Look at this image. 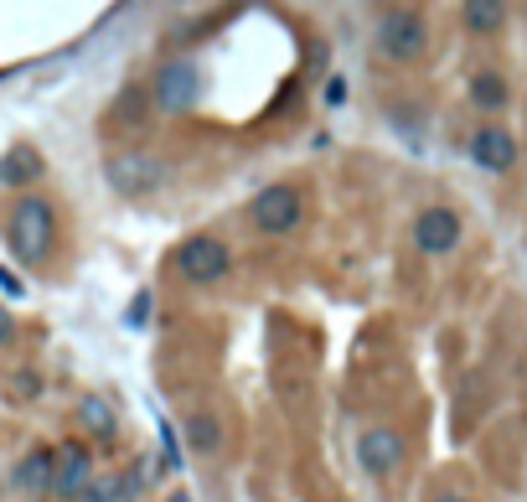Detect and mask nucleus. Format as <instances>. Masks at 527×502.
I'll return each mask as SVG.
<instances>
[{"label":"nucleus","instance_id":"1","mask_svg":"<svg viewBox=\"0 0 527 502\" xmlns=\"http://www.w3.org/2000/svg\"><path fill=\"white\" fill-rule=\"evenodd\" d=\"M11 249L26 264H37L52 249V208H47V197H21L11 208Z\"/></svg>","mask_w":527,"mask_h":502},{"label":"nucleus","instance_id":"2","mask_svg":"<svg viewBox=\"0 0 527 502\" xmlns=\"http://www.w3.org/2000/svg\"><path fill=\"white\" fill-rule=\"evenodd\" d=\"M176 270L192 285H217L228 275V244L212 239V233H192V239L176 249Z\"/></svg>","mask_w":527,"mask_h":502},{"label":"nucleus","instance_id":"3","mask_svg":"<svg viewBox=\"0 0 527 502\" xmlns=\"http://www.w3.org/2000/svg\"><path fill=\"white\" fill-rule=\"evenodd\" d=\"M104 176H109V187H114V192H124V197H145V192L161 187L166 166H161V156H150V151H119V156H109Z\"/></svg>","mask_w":527,"mask_h":502},{"label":"nucleus","instance_id":"4","mask_svg":"<svg viewBox=\"0 0 527 502\" xmlns=\"http://www.w3.org/2000/svg\"><path fill=\"white\" fill-rule=\"evenodd\" d=\"M305 213V197L295 187H264L254 197V228L259 233H290Z\"/></svg>","mask_w":527,"mask_h":502},{"label":"nucleus","instance_id":"5","mask_svg":"<svg viewBox=\"0 0 527 502\" xmlns=\"http://www.w3.org/2000/svg\"><path fill=\"white\" fill-rule=\"evenodd\" d=\"M378 42H383V52L393 57V63H414L429 37H424V21L414 11H388L378 21Z\"/></svg>","mask_w":527,"mask_h":502},{"label":"nucleus","instance_id":"6","mask_svg":"<svg viewBox=\"0 0 527 502\" xmlns=\"http://www.w3.org/2000/svg\"><path fill=\"white\" fill-rule=\"evenodd\" d=\"M414 244H419L424 254H450V249L460 244V218H455L450 208H424V213L414 218Z\"/></svg>","mask_w":527,"mask_h":502},{"label":"nucleus","instance_id":"7","mask_svg":"<svg viewBox=\"0 0 527 502\" xmlns=\"http://www.w3.org/2000/svg\"><path fill=\"white\" fill-rule=\"evenodd\" d=\"M357 461H362V471H372V477H388V471H398V461H403V440L393 430H362Z\"/></svg>","mask_w":527,"mask_h":502},{"label":"nucleus","instance_id":"8","mask_svg":"<svg viewBox=\"0 0 527 502\" xmlns=\"http://www.w3.org/2000/svg\"><path fill=\"white\" fill-rule=\"evenodd\" d=\"M471 156H476L481 171H507V166L517 161V140H512L502 125H481V130L471 135Z\"/></svg>","mask_w":527,"mask_h":502},{"label":"nucleus","instance_id":"9","mask_svg":"<svg viewBox=\"0 0 527 502\" xmlns=\"http://www.w3.org/2000/svg\"><path fill=\"white\" fill-rule=\"evenodd\" d=\"M88 477H93V461H88L83 446H62V451L52 456V492L78 497V492L88 487Z\"/></svg>","mask_w":527,"mask_h":502},{"label":"nucleus","instance_id":"10","mask_svg":"<svg viewBox=\"0 0 527 502\" xmlns=\"http://www.w3.org/2000/svg\"><path fill=\"white\" fill-rule=\"evenodd\" d=\"M192 99H197V68L192 63H171L161 78H155V104H161L166 114L186 109Z\"/></svg>","mask_w":527,"mask_h":502},{"label":"nucleus","instance_id":"11","mask_svg":"<svg viewBox=\"0 0 527 502\" xmlns=\"http://www.w3.org/2000/svg\"><path fill=\"white\" fill-rule=\"evenodd\" d=\"M465 26L476 37H496L507 26V0H465Z\"/></svg>","mask_w":527,"mask_h":502},{"label":"nucleus","instance_id":"12","mask_svg":"<svg viewBox=\"0 0 527 502\" xmlns=\"http://www.w3.org/2000/svg\"><path fill=\"white\" fill-rule=\"evenodd\" d=\"M186 440H192V451L217 456V451H223V420H217L212 409H197V415L186 420Z\"/></svg>","mask_w":527,"mask_h":502},{"label":"nucleus","instance_id":"13","mask_svg":"<svg viewBox=\"0 0 527 502\" xmlns=\"http://www.w3.org/2000/svg\"><path fill=\"white\" fill-rule=\"evenodd\" d=\"M37 176H42V156L26 151V145L0 161V187H26V182H37Z\"/></svg>","mask_w":527,"mask_h":502},{"label":"nucleus","instance_id":"14","mask_svg":"<svg viewBox=\"0 0 527 502\" xmlns=\"http://www.w3.org/2000/svg\"><path fill=\"white\" fill-rule=\"evenodd\" d=\"M114 125H124V130H145L150 125V94L145 88H124L119 104H114Z\"/></svg>","mask_w":527,"mask_h":502},{"label":"nucleus","instance_id":"15","mask_svg":"<svg viewBox=\"0 0 527 502\" xmlns=\"http://www.w3.org/2000/svg\"><path fill=\"white\" fill-rule=\"evenodd\" d=\"M471 99H476V109H502L507 104V78L502 73H491V68H481V73H471Z\"/></svg>","mask_w":527,"mask_h":502},{"label":"nucleus","instance_id":"16","mask_svg":"<svg viewBox=\"0 0 527 502\" xmlns=\"http://www.w3.org/2000/svg\"><path fill=\"white\" fill-rule=\"evenodd\" d=\"M16 487H21V492H42V487H52V451H31V456L16 466Z\"/></svg>","mask_w":527,"mask_h":502},{"label":"nucleus","instance_id":"17","mask_svg":"<svg viewBox=\"0 0 527 502\" xmlns=\"http://www.w3.org/2000/svg\"><path fill=\"white\" fill-rule=\"evenodd\" d=\"M83 420H88L93 430H99V435H109V430H114V415H109V404H104V399H88V404H83Z\"/></svg>","mask_w":527,"mask_h":502},{"label":"nucleus","instance_id":"18","mask_svg":"<svg viewBox=\"0 0 527 502\" xmlns=\"http://www.w3.org/2000/svg\"><path fill=\"white\" fill-rule=\"evenodd\" d=\"M145 316H150V295H135L130 301V327H145Z\"/></svg>","mask_w":527,"mask_h":502},{"label":"nucleus","instance_id":"19","mask_svg":"<svg viewBox=\"0 0 527 502\" xmlns=\"http://www.w3.org/2000/svg\"><path fill=\"white\" fill-rule=\"evenodd\" d=\"M6 337H11V316H6V311H0V342H6Z\"/></svg>","mask_w":527,"mask_h":502},{"label":"nucleus","instance_id":"20","mask_svg":"<svg viewBox=\"0 0 527 502\" xmlns=\"http://www.w3.org/2000/svg\"><path fill=\"white\" fill-rule=\"evenodd\" d=\"M434 502H471V497H460V492H440V497H434Z\"/></svg>","mask_w":527,"mask_h":502},{"label":"nucleus","instance_id":"21","mask_svg":"<svg viewBox=\"0 0 527 502\" xmlns=\"http://www.w3.org/2000/svg\"><path fill=\"white\" fill-rule=\"evenodd\" d=\"M171 502H192V497H186V492H176V497H171Z\"/></svg>","mask_w":527,"mask_h":502}]
</instances>
